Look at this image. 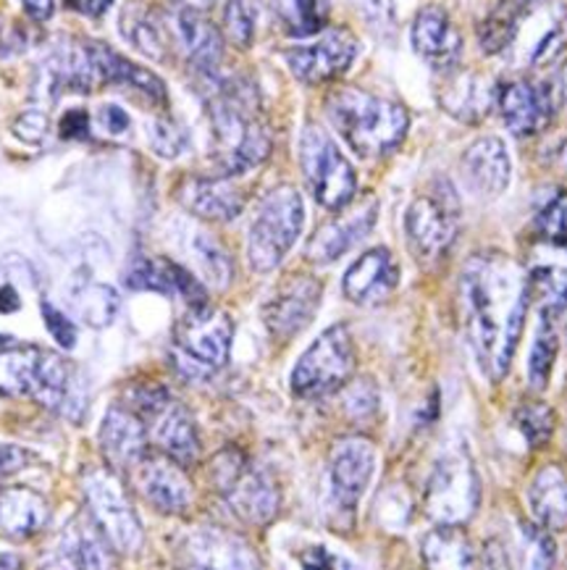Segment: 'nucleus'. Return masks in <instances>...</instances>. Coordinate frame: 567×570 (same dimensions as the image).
<instances>
[{"mask_svg": "<svg viewBox=\"0 0 567 570\" xmlns=\"http://www.w3.org/2000/svg\"><path fill=\"white\" fill-rule=\"evenodd\" d=\"M302 566H308V568H331V566H347V562L339 560V558H334V554H326V550H321V547H318V550H312V554H305Z\"/></svg>", "mask_w": 567, "mask_h": 570, "instance_id": "obj_51", "label": "nucleus"}, {"mask_svg": "<svg viewBox=\"0 0 567 570\" xmlns=\"http://www.w3.org/2000/svg\"><path fill=\"white\" fill-rule=\"evenodd\" d=\"M181 3L189 6V9H208V6L213 3V0H181Z\"/></svg>", "mask_w": 567, "mask_h": 570, "instance_id": "obj_55", "label": "nucleus"}, {"mask_svg": "<svg viewBox=\"0 0 567 570\" xmlns=\"http://www.w3.org/2000/svg\"><path fill=\"white\" fill-rule=\"evenodd\" d=\"M142 421L150 423V440L156 448L177 460L179 465H192L200 455V436L192 415L177 400L166 397L158 402Z\"/></svg>", "mask_w": 567, "mask_h": 570, "instance_id": "obj_18", "label": "nucleus"}, {"mask_svg": "<svg viewBox=\"0 0 567 570\" xmlns=\"http://www.w3.org/2000/svg\"><path fill=\"white\" fill-rule=\"evenodd\" d=\"M229 40L239 48H250L258 27V0H229L223 9Z\"/></svg>", "mask_w": 567, "mask_h": 570, "instance_id": "obj_40", "label": "nucleus"}, {"mask_svg": "<svg viewBox=\"0 0 567 570\" xmlns=\"http://www.w3.org/2000/svg\"><path fill=\"white\" fill-rule=\"evenodd\" d=\"M21 562H19V558H13V554H0V568H19Z\"/></svg>", "mask_w": 567, "mask_h": 570, "instance_id": "obj_54", "label": "nucleus"}, {"mask_svg": "<svg viewBox=\"0 0 567 570\" xmlns=\"http://www.w3.org/2000/svg\"><path fill=\"white\" fill-rule=\"evenodd\" d=\"M173 32H177L179 48L185 50L189 63L198 66L206 75H213L223 58V38L221 32L202 17L200 9L181 6L173 17Z\"/></svg>", "mask_w": 567, "mask_h": 570, "instance_id": "obj_27", "label": "nucleus"}, {"mask_svg": "<svg viewBox=\"0 0 567 570\" xmlns=\"http://www.w3.org/2000/svg\"><path fill=\"white\" fill-rule=\"evenodd\" d=\"M32 463V455L27 450L17 448V444H0V481L13 476V473L21 471Z\"/></svg>", "mask_w": 567, "mask_h": 570, "instance_id": "obj_48", "label": "nucleus"}, {"mask_svg": "<svg viewBox=\"0 0 567 570\" xmlns=\"http://www.w3.org/2000/svg\"><path fill=\"white\" fill-rule=\"evenodd\" d=\"M113 0H84V11L90 13V17H103V13L111 9Z\"/></svg>", "mask_w": 567, "mask_h": 570, "instance_id": "obj_53", "label": "nucleus"}, {"mask_svg": "<svg viewBox=\"0 0 567 570\" xmlns=\"http://www.w3.org/2000/svg\"><path fill=\"white\" fill-rule=\"evenodd\" d=\"M494 104V90L489 79L472 71H460L449 77L447 87L441 90V106L447 108L455 119L476 124L481 121Z\"/></svg>", "mask_w": 567, "mask_h": 570, "instance_id": "obj_31", "label": "nucleus"}, {"mask_svg": "<svg viewBox=\"0 0 567 570\" xmlns=\"http://www.w3.org/2000/svg\"><path fill=\"white\" fill-rule=\"evenodd\" d=\"M557 334L551 328L549 318L544 316L541 328L536 332L534 347H530V357H528V382L534 390H544L551 376V368H555V357H557Z\"/></svg>", "mask_w": 567, "mask_h": 570, "instance_id": "obj_38", "label": "nucleus"}, {"mask_svg": "<svg viewBox=\"0 0 567 570\" xmlns=\"http://www.w3.org/2000/svg\"><path fill=\"white\" fill-rule=\"evenodd\" d=\"M528 292L539 297L544 316H555L567 305V266L565 263H536L528 274Z\"/></svg>", "mask_w": 567, "mask_h": 570, "instance_id": "obj_36", "label": "nucleus"}, {"mask_svg": "<svg viewBox=\"0 0 567 570\" xmlns=\"http://www.w3.org/2000/svg\"><path fill=\"white\" fill-rule=\"evenodd\" d=\"M321 282L316 276L295 274L276 289V295L268 299L263 316L268 332L276 340H292L316 316L321 305Z\"/></svg>", "mask_w": 567, "mask_h": 570, "instance_id": "obj_14", "label": "nucleus"}, {"mask_svg": "<svg viewBox=\"0 0 567 570\" xmlns=\"http://www.w3.org/2000/svg\"><path fill=\"white\" fill-rule=\"evenodd\" d=\"M424 560L431 568H472L478 562L476 550L460 525L447 523H439V529L426 533Z\"/></svg>", "mask_w": 567, "mask_h": 570, "instance_id": "obj_33", "label": "nucleus"}, {"mask_svg": "<svg viewBox=\"0 0 567 570\" xmlns=\"http://www.w3.org/2000/svg\"><path fill=\"white\" fill-rule=\"evenodd\" d=\"M412 46L436 69H449L460 58V35L441 6H426L412 21Z\"/></svg>", "mask_w": 567, "mask_h": 570, "instance_id": "obj_28", "label": "nucleus"}, {"mask_svg": "<svg viewBox=\"0 0 567 570\" xmlns=\"http://www.w3.org/2000/svg\"><path fill=\"white\" fill-rule=\"evenodd\" d=\"M235 324L210 305H189L173 328V365L181 376L202 379L227 365Z\"/></svg>", "mask_w": 567, "mask_h": 570, "instance_id": "obj_5", "label": "nucleus"}, {"mask_svg": "<svg viewBox=\"0 0 567 570\" xmlns=\"http://www.w3.org/2000/svg\"><path fill=\"white\" fill-rule=\"evenodd\" d=\"M123 284L137 292H158V295H181L187 305H206V287L179 263L150 255H135L123 272Z\"/></svg>", "mask_w": 567, "mask_h": 570, "instance_id": "obj_16", "label": "nucleus"}, {"mask_svg": "<svg viewBox=\"0 0 567 570\" xmlns=\"http://www.w3.org/2000/svg\"><path fill=\"white\" fill-rule=\"evenodd\" d=\"M497 104L507 129L515 137L536 135L551 116V98L547 87L530 82H507L499 87Z\"/></svg>", "mask_w": 567, "mask_h": 570, "instance_id": "obj_24", "label": "nucleus"}, {"mask_svg": "<svg viewBox=\"0 0 567 570\" xmlns=\"http://www.w3.org/2000/svg\"><path fill=\"white\" fill-rule=\"evenodd\" d=\"M528 505L547 531L567 529V473L559 465H544L528 487Z\"/></svg>", "mask_w": 567, "mask_h": 570, "instance_id": "obj_30", "label": "nucleus"}, {"mask_svg": "<svg viewBox=\"0 0 567 570\" xmlns=\"http://www.w3.org/2000/svg\"><path fill=\"white\" fill-rule=\"evenodd\" d=\"M71 305H74L77 316L84 321L87 326L103 328L113 324V318L119 316L121 299L116 295L113 287L108 284H98L92 279H82L71 289Z\"/></svg>", "mask_w": 567, "mask_h": 570, "instance_id": "obj_34", "label": "nucleus"}, {"mask_svg": "<svg viewBox=\"0 0 567 570\" xmlns=\"http://www.w3.org/2000/svg\"><path fill=\"white\" fill-rule=\"evenodd\" d=\"M276 11L284 29L292 38H310L329 24V0H276Z\"/></svg>", "mask_w": 567, "mask_h": 570, "instance_id": "obj_35", "label": "nucleus"}, {"mask_svg": "<svg viewBox=\"0 0 567 570\" xmlns=\"http://www.w3.org/2000/svg\"><path fill=\"white\" fill-rule=\"evenodd\" d=\"M192 250H195V258L200 263L202 276H206V279L218 289L229 287L231 274H235L229 253L223 250L213 237H208V234H198V237H195Z\"/></svg>", "mask_w": 567, "mask_h": 570, "instance_id": "obj_39", "label": "nucleus"}, {"mask_svg": "<svg viewBox=\"0 0 567 570\" xmlns=\"http://www.w3.org/2000/svg\"><path fill=\"white\" fill-rule=\"evenodd\" d=\"M210 476L231 513L245 523L266 525L279 513V489L263 471L247 463L239 450L218 452L210 463Z\"/></svg>", "mask_w": 567, "mask_h": 570, "instance_id": "obj_7", "label": "nucleus"}, {"mask_svg": "<svg viewBox=\"0 0 567 570\" xmlns=\"http://www.w3.org/2000/svg\"><path fill=\"white\" fill-rule=\"evenodd\" d=\"M460 166L465 185L478 197H497L510 185V156H507L505 142L494 135H486L472 142L465 150Z\"/></svg>", "mask_w": 567, "mask_h": 570, "instance_id": "obj_21", "label": "nucleus"}, {"mask_svg": "<svg viewBox=\"0 0 567 570\" xmlns=\"http://www.w3.org/2000/svg\"><path fill=\"white\" fill-rule=\"evenodd\" d=\"M58 129H61V137H67V140H87L90 137V116H87L84 108H71V111L61 116Z\"/></svg>", "mask_w": 567, "mask_h": 570, "instance_id": "obj_47", "label": "nucleus"}, {"mask_svg": "<svg viewBox=\"0 0 567 570\" xmlns=\"http://www.w3.org/2000/svg\"><path fill=\"white\" fill-rule=\"evenodd\" d=\"M63 562L74 568H108L113 562L111 544L103 537L98 525L87 523L84 518H77L67 525L61 542H58Z\"/></svg>", "mask_w": 567, "mask_h": 570, "instance_id": "obj_32", "label": "nucleus"}, {"mask_svg": "<svg viewBox=\"0 0 567 570\" xmlns=\"http://www.w3.org/2000/svg\"><path fill=\"white\" fill-rule=\"evenodd\" d=\"M355 371V347L350 328L337 324L305 350L292 371V390L300 397H324L347 384Z\"/></svg>", "mask_w": 567, "mask_h": 570, "instance_id": "obj_11", "label": "nucleus"}, {"mask_svg": "<svg viewBox=\"0 0 567 570\" xmlns=\"http://www.w3.org/2000/svg\"><path fill=\"white\" fill-rule=\"evenodd\" d=\"M405 232L418 261L436 263L445 258L457 237V206L449 189L418 197L407 208Z\"/></svg>", "mask_w": 567, "mask_h": 570, "instance_id": "obj_12", "label": "nucleus"}, {"mask_svg": "<svg viewBox=\"0 0 567 570\" xmlns=\"http://www.w3.org/2000/svg\"><path fill=\"white\" fill-rule=\"evenodd\" d=\"M0 397H29L69 421L84 419L87 384L69 357L19 345L0 353Z\"/></svg>", "mask_w": 567, "mask_h": 570, "instance_id": "obj_2", "label": "nucleus"}, {"mask_svg": "<svg viewBox=\"0 0 567 570\" xmlns=\"http://www.w3.org/2000/svg\"><path fill=\"white\" fill-rule=\"evenodd\" d=\"M98 442L106 463L121 473L135 471V465L148 455V429L140 415L123 405H116L106 413Z\"/></svg>", "mask_w": 567, "mask_h": 570, "instance_id": "obj_19", "label": "nucleus"}, {"mask_svg": "<svg viewBox=\"0 0 567 570\" xmlns=\"http://www.w3.org/2000/svg\"><path fill=\"white\" fill-rule=\"evenodd\" d=\"M13 135L24 142H40L48 135V116L42 111H27L13 121Z\"/></svg>", "mask_w": 567, "mask_h": 570, "instance_id": "obj_46", "label": "nucleus"}, {"mask_svg": "<svg viewBox=\"0 0 567 570\" xmlns=\"http://www.w3.org/2000/svg\"><path fill=\"white\" fill-rule=\"evenodd\" d=\"M121 32L123 38L132 42L137 50H142L145 56L156 58V61L166 58L163 29L158 27V19L152 17L148 9H142V6H127V9H123Z\"/></svg>", "mask_w": 567, "mask_h": 570, "instance_id": "obj_37", "label": "nucleus"}, {"mask_svg": "<svg viewBox=\"0 0 567 570\" xmlns=\"http://www.w3.org/2000/svg\"><path fill=\"white\" fill-rule=\"evenodd\" d=\"M50 521V505L40 492L29 487L0 489V531L9 539H29L46 529Z\"/></svg>", "mask_w": 567, "mask_h": 570, "instance_id": "obj_29", "label": "nucleus"}, {"mask_svg": "<svg viewBox=\"0 0 567 570\" xmlns=\"http://www.w3.org/2000/svg\"><path fill=\"white\" fill-rule=\"evenodd\" d=\"M481 502V481H478L472 460L465 450H449L436 460V468L426 487V513L436 523L462 525L476 515Z\"/></svg>", "mask_w": 567, "mask_h": 570, "instance_id": "obj_9", "label": "nucleus"}, {"mask_svg": "<svg viewBox=\"0 0 567 570\" xmlns=\"http://www.w3.org/2000/svg\"><path fill=\"white\" fill-rule=\"evenodd\" d=\"M399 284V266L387 247L362 253L345 274V295L358 305L384 303Z\"/></svg>", "mask_w": 567, "mask_h": 570, "instance_id": "obj_20", "label": "nucleus"}, {"mask_svg": "<svg viewBox=\"0 0 567 570\" xmlns=\"http://www.w3.org/2000/svg\"><path fill=\"white\" fill-rule=\"evenodd\" d=\"M21 6H24V11L32 17L34 21H46L50 19V13H53L56 3L53 0H21Z\"/></svg>", "mask_w": 567, "mask_h": 570, "instance_id": "obj_50", "label": "nucleus"}, {"mask_svg": "<svg viewBox=\"0 0 567 570\" xmlns=\"http://www.w3.org/2000/svg\"><path fill=\"white\" fill-rule=\"evenodd\" d=\"M528 276L507 255H476L460 276L462 324L470 347L491 379L510 371L528 311Z\"/></svg>", "mask_w": 567, "mask_h": 570, "instance_id": "obj_1", "label": "nucleus"}, {"mask_svg": "<svg viewBox=\"0 0 567 570\" xmlns=\"http://www.w3.org/2000/svg\"><path fill=\"white\" fill-rule=\"evenodd\" d=\"M185 552L200 568H256L260 560L242 539L221 529H198L185 539Z\"/></svg>", "mask_w": 567, "mask_h": 570, "instance_id": "obj_26", "label": "nucleus"}, {"mask_svg": "<svg viewBox=\"0 0 567 570\" xmlns=\"http://www.w3.org/2000/svg\"><path fill=\"white\" fill-rule=\"evenodd\" d=\"M150 145L158 156L163 158H177L185 150V131L177 124L158 119L150 124Z\"/></svg>", "mask_w": 567, "mask_h": 570, "instance_id": "obj_44", "label": "nucleus"}, {"mask_svg": "<svg viewBox=\"0 0 567 570\" xmlns=\"http://www.w3.org/2000/svg\"><path fill=\"white\" fill-rule=\"evenodd\" d=\"M42 318H46L48 332L53 334V340L63 350H71V347L77 345V326H74V321L63 316V313L58 311V308H53V305H50V303H42Z\"/></svg>", "mask_w": 567, "mask_h": 570, "instance_id": "obj_45", "label": "nucleus"}, {"mask_svg": "<svg viewBox=\"0 0 567 570\" xmlns=\"http://www.w3.org/2000/svg\"><path fill=\"white\" fill-rule=\"evenodd\" d=\"M98 124L108 131V135L121 137V135H127L129 124H132V121H129V114L119 106H100Z\"/></svg>", "mask_w": 567, "mask_h": 570, "instance_id": "obj_49", "label": "nucleus"}, {"mask_svg": "<svg viewBox=\"0 0 567 570\" xmlns=\"http://www.w3.org/2000/svg\"><path fill=\"white\" fill-rule=\"evenodd\" d=\"M358 56V40L347 29H329L312 46L287 50L292 75L305 85H324L345 75Z\"/></svg>", "mask_w": 567, "mask_h": 570, "instance_id": "obj_13", "label": "nucleus"}, {"mask_svg": "<svg viewBox=\"0 0 567 570\" xmlns=\"http://www.w3.org/2000/svg\"><path fill=\"white\" fill-rule=\"evenodd\" d=\"M326 114L347 145L362 158H381L407 135V111L360 87H339L326 100Z\"/></svg>", "mask_w": 567, "mask_h": 570, "instance_id": "obj_3", "label": "nucleus"}, {"mask_svg": "<svg viewBox=\"0 0 567 570\" xmlns=\"http://www.w3.org/2000/svg\"><path fill=\"white\" fill-rule=\"evenodd\" d=\"M179 203L208 222H231L242 214L245 197L231 177H189L179 187Z\"/></svg>", "mask_w": 567, "mask_h": 570, "instance_id": "obj_23", "label": "nucleus"}, {"mask_svg": "<svg viewBox=\"0 0 567 570\" xmlns=\"http://www.w3.org/2000/svg\"><path fill=\"white\" fill-rule=\"evenodd\" d=\"M84 500L94 525L103 531L113 552L135 554L142 547V523L127 489L113 468H92L82 479Z\"/></svg>", "mask_w": 567, "mask_h": 570, "instance_id": "obj_8", "label": "nucleus"}, {"mask_svg": "<svg viewBox=\"0 0 567 570\" xmlns=\"http://www.w3.org/2000/svg\"><path fill=\"white\" fill-rule=\"evenodd\" d=\"M515 423H518L530 448H541V444H547L551 431H555V411L544 405V402H526L515 413Z\"/></svg>", "mask_w": 567, "mask_h": 570, "instance_id": "obj_41", "label": "nucleus"}, {"mask_svg": "<svg viewBox=\"0 0 567 570\" xmlns=\"http://www.w3.org/2000/svg\"><path fill=\"white\" fill-rule=\"evenodd\" d=\"M21 308V299H19V292L11 287V284H6V287H0V313H13Z\"/></svg>", "mask_w": 567, "mask_h": 570, "instance_id": "obj_52", "label": "nucleus"}, {"mask_svg": "<svg viewBox=\"0 0 567 570\" xmlns=\"http://www.w3.org/2000/svg\"><path fill=\"white\" fill-rule=\"evenodd\" d=\"M135 481L145 500L161 513L179 515L192 505V484H189L185 465L169 455H145L135 465Z\"/></svg>", "mask_w": 567, "mask_h": 570, "instance_id": "obj_15", "label": "nucleus"}, {"mask_svg": "<svg viewBox=\"0 0 567 570\" xmlns=\"http://www.w3.org/2000/svg\"><path fill=\"white\" fill-rule=\"evenodd\" d=\"M305 224L302 197L295 187L281 185L263 195L258 203L256 218L250 224L247 237V255L252 268L260 274L273 272L284 261V255L292 250Z\"/></svg>", "mask_w": 567, "mask_h": 570, "instance_id": "obj_6", "label": "nucleus"}, {"mask_svg": "<svg viewBox=\"0 0 567 570\" xmlns=\"http://www.w3.org/2000/svg\"><path fill=\"white\" fill-rule=\"evenodd\" d=\"M300 164L316 200L329 210H341L358 193V177L345 153L321 127H305L300 137Z\"/></svg>", "mask_w": 567, "mask_h": 570, "instance_id": "obj_10", "label": "nucleus"}, {"mask_svg": "<svg viewBox=\"0 0 567 570\" xmlns=\"http://www.w3.org/2000/svg\"><path fill=\"white\" fill-rule=\"evenodd\" d=\"M84 50L87 56H90V63L100 82L132 87V90L140 92L145 100H150L152 106L169 104V92H166L161 77H156L152 71L132 63L127 56L116 53V50L111 46H106V42H90Z\"/></svg>", "mask_w": 567, "mask_h": 570, "instance_id": "obj_22", "label": "nucleus"}, {"mask_svg": "<svg viewBox=\"0 0 567 570\" xmlns=\"http://www.w3.org/2000/svg\"><path fill=\"white\" fill-rule=\"evenodd\" d=\"M523 558L520 566L528 568H547L555 562V542L549 539V533L536 529V525H523Z\"/></svg>", "mask_w": 567, "mask_h": 570, "instance_id": "obj_43", "label": "nucleus"}, {"mask_svg": "<svg viewBox=\"0 0 567 570\" xmlns=\"http://www.w3.org/2000/svg\"><path fill=\"white\" fill-rule=\"evenodd\" d=\"M376 210V200H368L366 206L352 210V214H345L341 218L324 224L308 243V258L312 263H331L341 258L347 250H352L374 229Z\"/></svg>", "mask_w": 567, "mask_h": 570, "instance_id": "obj_25", "label": "nucleus"}, {"mask_svg": "<svg viewBox=\"0 0 567 570\" xmlns=\"http://www.w3.org/2000/svg\"><path fill=\"white\" fill-rule=\"evenodd\" d=\"M376 471V448L362 436L337 442L331 452V489L341 510H355Z\"/></svg>", "mask_w": 567, "mask_h": 570, "instance_id": "obj_17", "label": "nucleus"}, {"mask_svg": "<svg viewBox=\"0 0 567 570\" xmlns=\"http://www.w3.org/2000/svg\"><path fill=\"white\" fill-rule=\"evenodd\" d=\"M536 229L549 245L567 253V193H557L536 218Z\"/></svg>", "mask_w": 567, "mask_h": 570, "instance_id": "obj_42", "label": "nucleus"}, {"mask_svg": "<svg viewBox=\"0 0 567 570\" xmlns=\"http://www.w3.org/2000/svg\"><path fill=\"white\" fill-rule=\"evenodd\" d=\"M210 124L216 140V166L221 177H237L263 164L271 137L252 116L247 92L229 85L210 100Z\"/></svg>", "mask_w": 567, "mask_h": 570, "instance_id": "obj_4", "label": "nucleus"}]
</instances>
